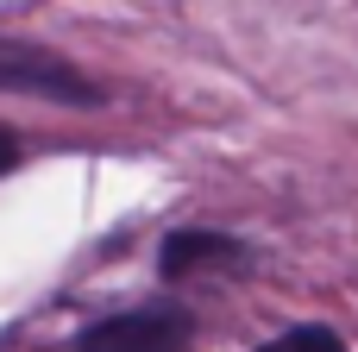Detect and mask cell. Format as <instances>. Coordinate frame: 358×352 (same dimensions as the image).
<instances>
[{
  "label": "cell",
  "instance_id": "6da1fadb",
  "mask_svg": "<svg viewBox=\"0 0 358 352\" xmlns=\"http://www.w3.org/2000/svg\"><path fill=\"white\" fill-rule=\"evenodd\" d=\"M189 346H195V315L176 302L107 315V321L82 328V340H76V352H189Z\"/></svg>",
  "mask_w": 358,
  "mask_h": 352
},
{
  "label": "cell",
  "instance_id": "7a4b0ae2",
  "mask_svg": "<svg viewBox=\"0 0 358 352\" xmlns=\"http://www.w3.org/2000/svg\"><path fill=\"white\" fill-rule=\"evenodd\" d=\"M0 88L6 94H31V101H63V107H101V88L57 50L0 38Z\"/></svg>",
  "mask_w": 358,
  "mask_h": 352
},
{
  "label": "cell",
  "instance_id": "3957f363",
  "mask_svg": "<svg viewBox=\"0 0 358 352\" xmlns=\"http://www.w3.org/2000/svg\"><path fill=\"white\" fill-rule=\"evenodd\" d=\"M239 258H245V246H239V239L182 227V233H170V239H164V252H157V277H164V283H182V277H189V271H201V265H239Z\"/></svg>",
  "mask_w": 358,
  "mask_h": 352
},
{
  "label": "cell",
  "instance_id": "277c9868",
  "mask_svg": "<svg viewBox=\"0 0 358 352\" xmlns=\"http://www.w3.org/2000/svg\"><path fill=\"white\" fill-rule=\"evenodd\" d=\"M258 352H346V340L334 328H289L283 340H271V346H258Z\"/></svg>",
  "mask_w": 358,
  "mask_h": 352
},
{
  "label": "cell",
  "instance_id": "5b68a950",
  "mask_svg": "<svg viewBox=\"0 0 358 352\" xmlns=\"http://www.w3.org/2000/svg\"><path fill=\"white\" fill-rule=\"evenodd\" d=\"M13 164H19V139H13V132H6V126H0V176H6V170H13Z\"/></svg>",
  "mask_w": 358,
  "mask_h": 352
}]
</instances>
